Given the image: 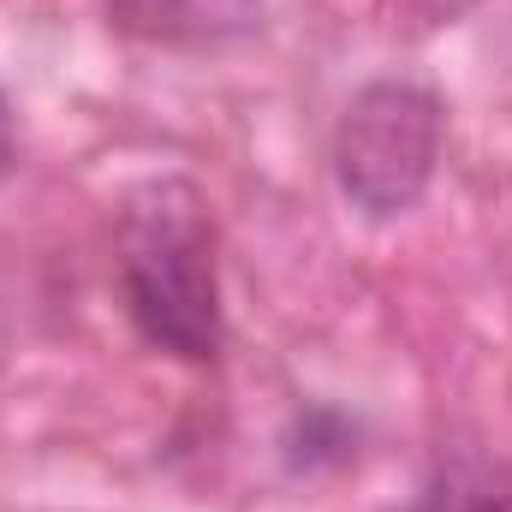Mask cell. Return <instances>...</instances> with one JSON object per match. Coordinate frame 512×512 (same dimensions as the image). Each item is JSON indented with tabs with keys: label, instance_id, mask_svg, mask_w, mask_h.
Here are the masks:
<instances>
[{
	"label": "cell",
	"instance_id": "cell-4",
	"mask_svg": "<svg viewBox=\"0 0 512 512\" xmlns=\"http://www.w3.org/2000/svg\"><path fill=\"white\" fill-rule=\"evenodd\" d=\"M352 441H358V429H352L346 417H334V411H304V417L292 423V435H286V465H292V471L340 465V459H352Z\"/></svg>",
	"mask_w": 512,
	"mask_h": 512
},
{
	"label": "cell",
	"instance_id": "cell-7",
	"mask_svg": "<svg viewBox=\"0 0 512 512\" xmlns=\"http://www.w3.org/2000/svg\"><path fill=\"white\" fill-rule=\"evenodd\" d=\"M12 161V114H6V102H0V167Z\"/></svg>",
	"mask_w": 512,
	"mask_h": 512
},
{
	"label": "cell",
	"instance_id": "cell-5",
	"mask_svg": "<svg viewBox=\"0 0 512 512\" xmlns=\"http://www.w3.org/2000/svg\"><path fill=\"white\" fill-rule=\"evenodd\" d=\"M441 512H512V483L495 477V483H477V489H453L435 501Z\"/></svg>",
	"mask_w": 512,
	"mask_h": 512
},
{
	"label": "cell",
	"instance_id": "cell-2",
	"mask_svg": "<svg viewBox=\"0 0 512 512\" xmlns=\"http://www.w3.org/2000/svg\"><path fill=\"white\" fill-rule=\"evenodd\" d=\"M441 102L423 84L405 78H376L364 84L340 126H334V179L340 191L370 215L393 221L423 203L435 161H441Z\"/></svg>",
	"mask_w": 512,
	"mask_h": 512
},
{
	"label": "cell",
	"instance_id": "cell-3",
	"mask_svg": "<svg viewBox=\"0 0 512 512\" xmlns=\"http://www.w3.org/2000/svg\"><path fill=\"white\" fill-rule=\"evenodd\" d=\"M108 18L143 42H221L262 18V0H108Z\"/></svg>",
	"mask_w": 512,
	"mask_h": 512
},
{
	"label": "cell",
	"instance_id": "cell-1",
	"mask_svg": "<svg viewBox=\"0 0 512 512\" xmlns=\"http://www.w3.org/2000/svg\"><path fill=\"white\" fill-rule=\"evenodd\" d=\"M120 292L137 334L185 364H209L221 352V292H215V256L203 239L197 203L185 209H137L131 215Z\"/></svg>",
	"mask_w": 512,
	"mask_h": 512
},
{
	"label": "cell",
	"instance_id": "cell-6",
	"mask_svg": "<svg viewBox=\"0 0 512 512\" xmlns=\"http://www.w3.org/2000/svg\"><path fill=\"white\" fill-rule=\"evenodd\" d=\"M405 6H411L423 24H453V18H459L465 6H477V0H405Z\"/></svg>",
	"mask_w": 512,
	"mask_h": 512
}]
</instances>
